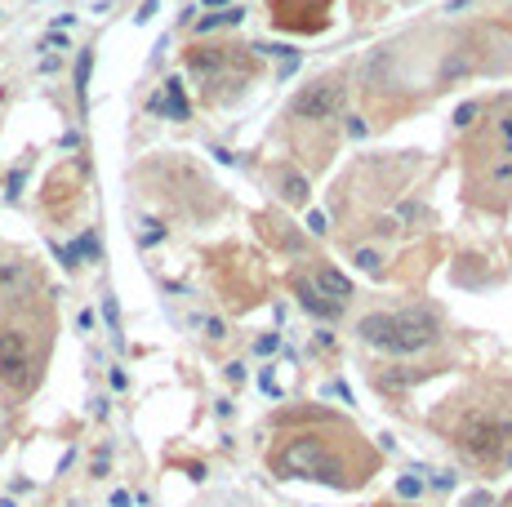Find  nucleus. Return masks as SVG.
Listing matches in <instances>:
<instances>
[{"label":"nucleus","mask_w":512,"mask_h":507,"mask_svg":"<svg viewBox=\"0 0 512 507\" xmlns=\"http://www.w3.org/2000/svg\"><path fill=\"white\" fill-rule=\"evenodd\" d=\"M356 334L370 347L396 351V356H415V351H427L441 338V325L427 312H374L356 325Z\"/></svg>","instance_id":"nucleus-1"},{"label":"nucleus","mask_w":512,"mask_h":507,"mask_svg":"<svg viewBox=\"0 0 512 507\" xmlns=\"http://www.w3.org/2000/svg\"><path fill=\"white\" fill-rule=\"evenodd\" d=\"M272 467L285 471V476H307V481H325V485H352L334 467V459H329V449H325L321 436H294V441H285V445L276 449Z\"/></svg>","instance_id":"nucleus-2"},{"label":"nucleus","mask_w":512,"mask_h":507,"mask_svg":"<svg viewBox=\"0 0 512 507\" xmlns=\"http://www.w3.org/2000/svg\"><path fill=\"white\" fill-rule=\"evenodd\" d=\"M0 383L9 392H27L36 383V351H31V338L13 325H0Z\"/></svg>","instance_id":"nucleus-3"},{"label":"nucleus","mask_w":512,"mask_h":507,"mask_svg":"<svg viewBox=\"0 0 512 507\" xmlns=\"http://www.w3.org/2000/svg\"><path fill=\"white\" fill-rule=\"evenodd\" d=\"M508 436H512V422L472 418L468 427L459 432V449H464L468 459H476V463H490V459H499V449H503Z\"/></svg>","instance_id":"nucleus-4"},{"label":"nucleus","mask_w":512,"mask_h":507,"mask_svg":"<svg viewBox=\"0 0 512 507\" xmlns=\"http://www.w3.org/2000/svg\"><path fill=\"white\" fill-rule=\"evenodd\" d=\"M343 107V84L339 80H317L294 98V116L299 121H329Z\"/></svg>","instance_id":"nucleus-5"},{"label":"nucleus","mask_w":512,"mask_h":507,"mask_svg":"<svg viewBox=\"0 0 512 507\" xmlns=\"http://www.w3.org/2000/svg\"><path fill=\"white\" fill-rule=\"evenodd\" d=\"M312 285H317V290H321L329 302H339V307H343V302L352 298V280L343 276V272H334V267H321V272H317V280H312Z\"/></svg>","instance_id":"nucleus-6"},{"label":"nucleus","mask_w":512,"mask_h":507,"mask_svg":"<svg viewBox=\"0 0 512 507\" xmlns=\"http://www.w3.org/2000/svg\"><path fill=\"white\" fill-rule=\"evenodd\" d=\"M299 307H303V312H312V316H321V320H334V316L343 312L339 302H329V298L317 290V285H307V280L299 285Z\"/></svg>","instance_id":"nucleus-7"},{"label":"nucleus","mask_w":512,"mask_h":507,"mask_svg":"<svg viewBox=\"0 0 512 507\" xmlns=\"http://www.w3.org/2000/svg\"><path fill=\"white\" fill-rule=\"evenodd\" d=\"M165 111L170 121H187V98H183V80H165Z\"/></svg>","instance_id":"nucleus-8"},{"label":"nucleus","mask_w":512,"mask_h":507,"mask_svg":"<svg viewBox=\"0 0 512 507\" xmlns=\"http://www.w3.org/2000/svg\"><path fill=\"white\" fill-rule=\"evenodd\" d=\"M241 18H245V9H241V5H232V9H219V13H205V18L196 23V31L205 36V31H214V27H236Z\"/></svg>","instance_id":"nucleus-9"},{"label":"nucleus","mask_w":512,"mask_h":507,"mask_svg":"<svg viewBox=\"0 0 512 507\" xmlns=\"http://www.w3.org/2000/svg\"><path fill=\"white\" fill-rule=\"evenodd\" d=\"M280 196L290 200V205H307V178L303 174H280Z\"/></svg>","instance_id":"nucleus-10"},{"label":"nucleus","mask_w":512,"mask_h":507,"mask_svg":"<svg viewBox=\"0 0 512 507\" xmlns=\"http://www.w3.org/2000/svg\"><path fill=\"white\" fill-rule=\"evenodd\" d=\"M89 67H94V54L80 49V62H76V98H80V107H85V89H89Z\"/></svg>","instance_id":"nucleus-11"},{"label":"nucleus","mask_w":512,"mask_h":507,"mask_svg":"<svg viewBox=\"0 0 512 507\" xmlns=\"http://www.w3.org/2000/svg\"><path fill=\"white\" fill-rule=\"evenodd\" d=\"M18 280H23V267H18V263H0V294L13 290Z\"/></svg>","instance_id":"nucleus-12"},{"label":"nucleus","mask_w":512,"mask_h":507,"mask_svg":"<svg viewBox=\"0 0 512 507\" xmlns=\"http://www.w3.org/2000/svg\"><path fill=\"white\" fill-rule=\"evenodd\" d=\"M396 494H401V498H419V494H423V481L415 476V471H410V476L396 481Z\"/></svg>","instance_id":"nucleus-13"},{"label":"nucleus","mask_w":512,"mask_h":507,"mask_svg":"<svg viewBox=\"0 0 512 507\" xmlns=\"http://www.w3.org/2000/svg\"><path fill=\"white\" fill-rule=\"evenodd\" d=\"M378 263H383V258H378L374 249H361V254H356V267H361V272H378Z\"/></svg>","instance_id":"nucleus-14"},{"label":"nucleus","mask_w":512,"mask_h":507,"mask_svg":"<svg viewBox=\"0 0 512 507\" xmlns=\"http://www.w3.org/2000/svg\"><path fill=\"white\" fill-rule=\"evenodd\" d=\"M476 111H481V107H476V103H464V107L454 111V125H464V129H468V125L476 121Z\"/></svg>","instance_id":"nucleus-15"},{"label":"nucleus","mask_w":512,"mask_h":507,"mask_svg":"<svg viewBox=\"0 0 512 507\" xmlns=\"http://www.w3.org/2000/svg\"><path fill=\"white\" fill-rule=\"evenodd\" d=\"M499 138H503V156H512V116L499 121Z\"/></svg>","instance_id":"nucleus-16"},{"label":"nucleus","mask_w":512,"mask_h":507,"mask_svg":"<svg viewBox=\"0 0 512 507\" xmlns=\"http://www.w3.org/2000/svg\"><path fill=\"white\" fill-rule=\"evenodd\" d=\"M276 347H280V338H276V334H263V338H258V356H272Z\"/></svg>","instance_id":"nucleus-17"},{"label":"nucleus","mask_w":512,"mask_h":507,"mask_svg":"<svg viewBox=\"0 0 512 507\" xmlns=\"http://www.w3.org/2000/svg\"><path fill=\"white\" fill-rule=\"evenodd\" d=\"M18 187H23V169H13V174H9V182H5V196L13 200V196H18Z\"/></svg>","instance_id":"nucleus-18"},{"label":"nucleus","mask_w":512,"mask_h":507,"mask_svg":"<svg viewBox=\"0 0 512 507\" xmlns=\"http://www.w3.org/2000/svg\"><path fill=\"white\" fill-rule=\"evenodd\" d=\"M205 334L214 338V343H219V338H227V334H223V320H214V316H205Z\"/></svg>","instance_id":"nucleus-19"},{"label":"nucleus","mask_w":512,"mask_h":507,"mask_svg":"<svg viewBox=\"0 0 512 507\" xmlns=\"http://www.w3.org/2000/svg\"><path fill=\"white\" fill-rule=\"evenodd\" d=\"M307 231H317V236L325 231V214H321V209H312V214H307Z\"/></svg>","instance_id":"nucleus-20"},{"label":"nucleus","mask_w":512,"mask_h":507,"mask_svg":"<svg viewBox=\"0 0 512 507\" xmlns=\"http://www.w3.org/2000/svg\"><path fill=\"white\" fill-rule=\"evenodd\" d=\"M432 485L437 489H454V471H432Z\"/></svg>","instance_id":"nucleus-21"},{"label":"nucleus","mask_w":512,"mask_h":507,"mask_svg":"<svg viewBox=\"0 0 512 507\" xmlns=\"http://www.w3.org/2000/svg\"><path fill=\"white\" fill-rule=\"evenodd\" d=\"M464 507H490V494H486V489H476V494L464 498Z\"/></svg>","instance_id":"nucleus-22"},{"label":"nucleus","mask_w":512,"mask_h":507,"mask_svg":"<svg viewBox=\"0 0 512 507\" xmlns=\"http://www.w3.org/2000/svg\"><path fill=\"white\" fill-rule=\"evenodd\" d=\"M103 316L111 320V325H116V320H121V307H116V298H103Z\"/></svg>","instance_id":"nucleus-23"},{"label":"nucleus","mask_w":512,"mask_h":507,"mask_svg":"<svg viewBox=\"0 0 512 507\" xmlns=\"http://www.w3.org/2000/svg\"><path fill=\"white\" fill-rule=\"evenodd\" d=\"M147 231H143V245H156L160 241V223H143Z\"/></svg>","instance_id":"nucleus-24"},{"label":"nucleus","mask_w":512,"mask_h":507,"mask_svg":"<svg viewBox=\"0 0 512 507\" xmlns=\"http://www.w3.org/2000/svg\"><path fill=\"white\" fill-rule=\"evenodd\" d=\"M223 374H227V378H232V383L241 387V383H245V365H236V361H232V365H227V369H223Z\"/></svg>","instance_id":"nucleus-25"},{"label":"nucleus","mask_w":512,"mask_h":507,"mask_svg":"<svg viewBox=\"0 0 512 507\" xmlns=\"http://www.w3.org/2000/svg\"><path fill=\"white\" fill-rule=\"evenodd\" d=\"M258 387H263L268 396H280V387H276V378H272V374H263V378H258Z\"/></svg>","instance_id":"nucleus-26"},{"label":"nucleus","mask_w":512,"mask_h":507,"mask_svg":"<svg viewBox=\"0 0 512 507\" xmlns=\"http://www.w3.org/2000/svg\"><path fill=\"white\" fill-rule=\"evenodd\" d=\"M156 9H160V0H147V5L138 9V23H147V18H152V13H156Z\"/></svg>","instance_id":"nucleus-27"},{"label":"nucleus","mask_w":512,"mask_h":507,"mask_svg":"<svg viewBox=\"0 0 512 507\" xmlns=\"http://www.w3.org/2000/svg\"><path fill=\"white\" fill-rule=\"evenodd\" d=\"M129 503H134V498H129L125 489H116V494H111V507H129Z\"/></svg>","instance_id":"nucleus-28"},{"label":"nucleus","mask_w":512,"mask_h":507,"mask_svg":"<svg viewBox=\"0 0 512 507\" xmlns=\"http://www.w3.org/2000/svg\"><path fill=\"white\" fill-rule=\"evenodd\" d=\"M508 463H512V449H508Z\"/></svg>","instance_id":"nucleus-29"},{"label":"nucleus","mask_w":512,"mask_h":507,"mask_svg":"<svg viewBox=\"0 0 512 507\" xmlns=\"http://www.w3.org/2000/svg\"><path fill=\"white\" fill-rule=\"evenodd\" d=\"M454 5H464V0H454Z\"/></svg>","instance_id":"nucleus-30"},{"label":"nucleus","mask_w":512,"mask_h":507,"mask_svg":"<svg viewBox=\"0 0 512 507\" xmlns=\"http://www.w3.org/2000/svg\"><path fill=\"white\" fill-rule=\"evenodd\" d=\"M508 507H512V498H508Z\"/></svg>","instance_id":"nucleus-31"}]
</instances>
